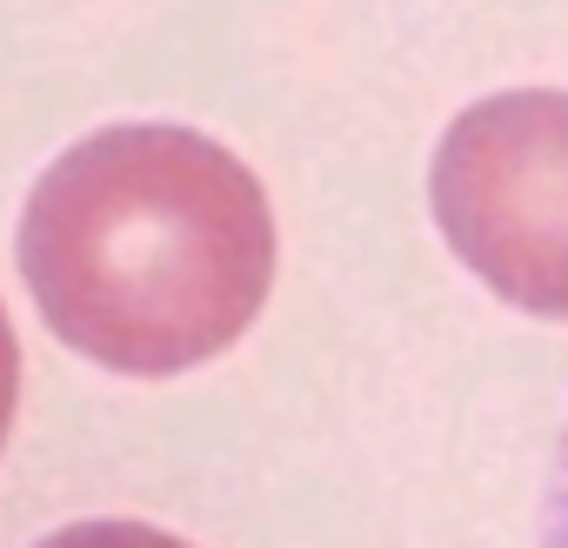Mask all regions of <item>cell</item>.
I'll return each mask as SVG.
<instances>
[{"label":"cell","mask_w":568,"mask_h":548,"mask_svg":"<svg viewBox=\"0 0 568 548\" xmlns=\"http://www.w3.org/2000/svg\"><path fill=\"white\" fill-rule=\"evenodd\" d=\"M274 207L254 168L181 121H114L28 187L14 267L81 362L168 382L227 355L274 288Z\"/></svg>","instance_id":"cell-1"},{"label":"cell","mask_w":568,"mask_h":548,"mask_svg":"<svg viewBox=\"0 0 568 548\" xmlns=\"http://www.w3.org/2000/svg\"><path fill=\"white\" fill-rule=\"evenodd\" d=\"M428 207L481 288L568 322V94L515 88L462 108L435 148Z\"/></svg>","instance_id":"cell-2"},{"label":"cell","mask_w":568,"mask_h":548,"mask_svg":"<svg viewBox=\"0 0 568 548\" xmlns=\"http://www.w3.org/2000/svg\"><path fill=\"white\" fill-rule=\"evenodd\" d=\"M41 548H187V541H181V535H168V528H154V521H121V515H108V521L54 528Z\"/></svg>","instance_id":"cell-3"},{"label":"cell","mask_w":568,"mask_h":548,"mask_svg":"<svg viewBox=\"0 0 568 548\" xmlns=\"http://www.w3.org/2000/svg\"><path fill=\"white\" fill-rule=\"evenodd\" d=\"M14 415H21V342H14L8 308H0V448L14 435Z\"/></svg>","instance_id":"cell-4"},{"label":"cell","mask_w":568,"mask_h":548,"mask_svg":"<svg viewBox=\"0 0 568 548\" xmlns=\"http://www.w3.org/2000/svg\"><path fill=\"white\" fill-rule=\"evenodd\" d=\"M541 548H568V428L555 448V481H548V515H541Z\"/></svg>","instance_id":"cell-5"}]
</instances>
